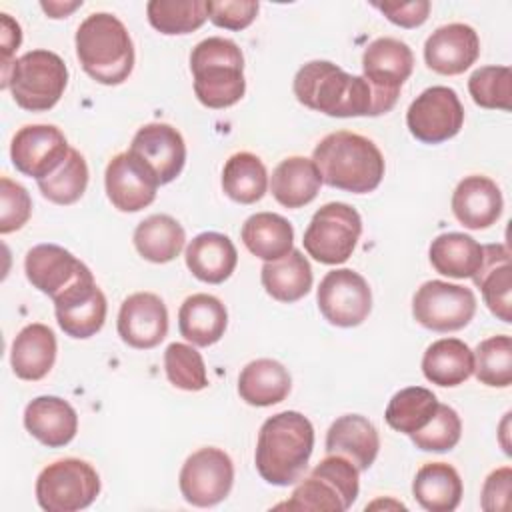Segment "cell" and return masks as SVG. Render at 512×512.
<instances>
[{
  "instance_id": "6da1fadb",
  "label": "cell",
  "mask_w": 512,
  "mask_h": 512,
  "mask_svg": "<svg viewBox=\"0 0 512 512\" xmlns=\"http://www.w3.org/2000/svg\"><path fill=\"white\" fill-rule=\"evenodd\" d=\"M294 96L310 110L336 118L380 116L396 106L364 76H352L328 60H312L294 76Z\"/></svg>"
},
{
  "instance_id": "7a4b0ae2",
  "label": "cell",
  "mask_w": 512,
  "mask_h": 512,
  "mask_svg": "<svg viewBox=\"0 0 512 512\" xmlns=\"http://www.w3.org/2000/svg\"><path fill=\"white\" fill-rule=\"evenodd\" d=\"M312 450V422L296 410L278 412L260 426L256 470L272 486H290L302 478Z\"/></svg>"
},
{
  "instance_id": "3957f363",
  "label": "cell",
  "mask_w": 512,
  "mask_h": 512,
  "mask_svg": "<svg viewBox=\"0 0 512 512\" xmlns=\"http://www.w3.org/2000/svg\"><path fill=\"white\" fill-rule=\"evenodd\" d=\"M312 160L324 184L354 194L376 190L386 168L378 146L370 138L348 130L324 136L316 144Z\"/></svg>"
},
{
  "instance_id": "277c9868",
  "label": "cell",
  "mask_w": 512,
  "mask_h": 512,
  "mask_svg": "<svg viewBox=\"0 0 512 512\" xmlns=\"http://www.w3.org/2000/svg\"><path fill=\"white\" fill-rule=\"evenodd\" d=\"M76 56L100 84H122L134 68V44L126 26L108 12H94L76 30Z\"/></svg>"
},
{
  "instance_id": "5b68a950",
  "label": "cell",
  "mask_w": 512,
  "mask_h": 512,
  "mask_svg": "<svg viewBox=\"0 0 512 512\" xmlns=\"http://www.w3.org/2000/svg\"><path fill=\"white\" fill-rule=\"evenodd\" d=\"M190 70L194 94L208 108H228L244 96V56L234 40L210 36L198 42L190 54Z\"/></svg>"
},
{
  "instance_id": "8992f818",
  "label": "cell",
  "mask_w": 512,
  "mask_h": 512,
  "mask_svg": "<svg viewBox=\"0 0 512 512\" xmlns=\"http://www.w3.org/2000/svg\"><path fill=\"white\" fill-rule=\"evenodd\" d=\"M66 84L68 68L50 50H30L2 70V88H8L14 102L30 112H44L56 106Z\"/></svg>"
},
{
  "instance_id": "52a82bcc",
  "label": "cell",
  "mask_w": 512,
  "mask_h": 512,
  "mask_svg": "<svg viewBox=\"0 0 512 512\" xmlns=\"http://www.w3.org/2000/svg\"><path fill=\"white\" fill-rule=\"evenodd\" d=\"M358 472L360 470L350 460L328 454L314 466L310 476L294 488L290 500L278 508L344 512L358 498Z\"/></svg>"
},
{
  "instance_id": "ba28073f",
  "label": "cell",
  "mask_w": 512,
  "mask_h": 512,
  "mask_svg": "<svg viewBox=\"0 0 512 512\" xmlns=\"http://www.w3.org/2000/svg\"><path fill=\"white\" fill-rule=\"evenodd\" d=\"M100 494V476L80 458L48 464L36 478V500L46 512H76L88 508Z\"/></svg>"
},
{
  "instance_id": "9c48e42d",
  "label": "cell",
  "mask_w": 512,
  "mask_h": 512,
  "mask_svg": "<svg viewBox=\"0 0 512 512\" xmlns=\"http://www.w3.org/2000/svg\"><path fill=\"white\" fill-rule=\"evenodd\" d=\"M362 234V218L350 204L328 202L318 208L304 232V250L320 264L346 262Z\"/></svg>"
},
{
  "instance_id": "30bf717a",
  "label": "cell",
  "mask_w": 512,
  "mask_h": 512,
  "mask_svg": "<svg viewBox=\"0 0 512 512\" xmlns=\"http://www.w3.org/2000/svg\"><path fill=\"white\" fill-rule=\"evenodd\" d=\"M412 314L428 330L454 332L468 326L474 318L476 296L466 286L428 280L414 294Z\"/></svg>"
},
{
  "instance_id": "8fae6325",
  "label": "cell",
  "mask_w": 512,
  "mask_h": 512,
  "mask_svg": "<svg viewBox=\"0 0 512 512\" xmlns=\"http://www.w3.org/2000/svg\"><path fill=\"white\" fill-rule=\"evenodd\" d=\"M410 134L424 144H440L454 138L464 124V108L456 90L430 86L420 92L406 112Z\"/></svg>"
},
{
  "instance_id": "7c38bea8",
  "label": "cell",
  "mask_w": 512,
  "mask_h": 512,
  "mask_svg": "<svg viewBox=\"0 0 512 512\" xmlns=\"http://www.w3.org/2000/svg\"><path fill=\"white\" fill-rule=\"evenodd\" d=\"M180 492L192 506L208 508L222 502L234 484V464L220 448H200L180 470Z\"/></svg>"
},
{
  "instance_id": "4fadbf2b",
  "label": "cell",
  "mask_w": 512,
  "mask_h": 512,
  "mask_svg": "<svg viewBox=\"0 0 512 512\" xmlns=\"http://www.w3.org/2000/svg\"><path fill=\"white\" fill-rule=\"evenodd\" d=\"M322 316L340 328L362 324L372 310V292L362 274L350 268L328 272L316 292Z\"/></svg>"
},
{
  "instance_id": "5bb4252c",
  "label": "cell",
  "mask_w": 512,
  "mask_h": 512,
  "mask_svg": "<svg viewBox=\"0 0 512 512\" xmlns=\"http://www.w3.org/2000/svg\"><path fill=\"white\" fill-rule=\"evenodd\" d=\"M68 152L66 136L52 124L22 126L10 144V158L16 170L36 180L52 174Z\"/></svg>"
},
{
  "instance_id": "9a60e30c",
  "label": "cell",
  "mask_w": 512,
  "mask_h": 512,
  "mask_svg": "<svg viewBox=\"0 0 512 512\" xmlns=\"http://www.w3.org/2000/svg\"><path fill=\"white\" fill-rule=\"evenodd\" d=\"M24 272L28 282L52 300L74 284L94 278L84 262L56 244H38L30 248L24 258Z\"/></svg>"
},
{
  "instance_id": "2e32d148",
  "label": "cell",
  "mask_w": 512,
  "mask_h": 512,
  "mask_svg": "<svg viewBox=\"0 0 512 512\" xmlns=\"http://www.w3.org/2000/svg\"><path fill=\"white\" fill-rule=\"evenodd\" d=\"M108 200L120 212H138L150 206L160 186L154 172L132 152L112 156L104 172Z\"/></svg>"
},
{
  "instance_id": "e0dca14e",
  "label": "cell",
  "mask_w": 512,
  "mask_h": 512,
  "mask_svg": "<svg viewBox=\"0 0 512 512\" xmlns=\"http://www.w3.org/2000/svg\"><path fill=\"white\" fill-rule=\"evenodd\" d=\"M158 178L160 184L172 182L184 168L186 144L182 134L164 122H150L138 128L128 148Z\"/></svg>"
},
{
  "instance_id": "ac0fdd59",
  "label": "cell",
  "mask_w": 512,
  "mask_h": 512,
  "mask_svg": "<svg viewBox=\"0 0 512 512\" xmlns=\"http://www.w3.org/2000/svg\"><path fill=\"white\" fill-rule=\"evenodd\" d=\"M168 332V310L160 296L136 292L128 296L118 312L120 338L138 350L158 346Z\"/></svg>"
},
{
  "instance_id": "d6986e66",
  "label": "cell",
  "mask_w": 512,
  "mask_h": 512,
  "mask_svg": "<svg viewBox=\"0 0 512 512\" xmlns=\"http://www.w3.org/2000/svg\"><path fill=\"white\" fill-rule=\"evenodd\" d=\"M106 296L94 278L82 280L54 298V312L60 328L72 338L94 336L106 320Z\"/></svg>"
},
{
  "instance_id": "ffe728a7",
  "label": "cell",
  "mask_w": 512,
  "mask_h": 512,
  "mask_svg": "<svg viewBox=\"0 0 512 512\" xmlns=\"http://www.w3.org/2000/svg\"><path fill=\"white\" fill-rule=\"evenodd\" d=\"M480 54V40L472 26L452 22L436 28L424 44V60L430 70L456 76L468 70Z\"/></svg>"
},
{
  "instance_id": "44dd1931",
  "label": "cell",
  "mask_w": 512,
  "mask_h": 512,
  "mask_svg": "<svg viewBox=\"0 0 512 512\" xmlns=\"http://www.w3.org/2000/svg\"><path fill=\"white\" fill-rule=\"evenodd\" d=\"M414 54L406 42L396 38H376L362 54V76L380 92L398 98L402 84L410 78Z\"/></svg>"
},
{
  "instance_id": "7402d4cb",
  "label": "cell",
  "mask_w": 512,
  "mask_h": 512,
  "mask_svg": "<svg viewBox=\"0 0 512 512\" xmlns=\"http://www.w3.org/2000/svg\"><path fill=\"white\" fill-rule=\"evenodd\" d=\"M504 208L498 184L480 174L466 176L452 194V212L456 220L470 230H484L500 218Z\"/></svg>"
},
{
  "instance_id": "603a6c76",
  "label": "cell",
  "mask_w": 512,
  "mask_h": 512,
  "mask_svg": "<svg viewBox=\"0 0 512 512\" xmlns=\"http://www.w3.org/2000/svg\"><path fill=\"white\" fill-rule=\"evenodd\" d=\"M378 450V430L360 414L336 418L326 432V452L350 460L358 470H368L374 464Z\"/></svg>"
},
{
  "instance_id": "cb8c5ba5",
  "label": "cell",
  "mask_w": 512,
  "mask_h": 512,
  "mask_svg": "<svg viewBox=\"0 0 512 512\" xmlns=\"http://www.w3.org/2000/svg\"><path fill=\"white\" fill-rule=\"evenodd\" d=\"M24 426L44 446L60 448L76 436L78 416L64 398L38 396L24 410Z\"/></svg>"
},
{
  "instance_id": "d4e9b609",
  "label": "cell",
  "mask_w": 512,
  "mask_h": 512,
  "mask_svg": "<svg viewBox=\"0 0 512 512\" xmlns=\"http://www.w3.org/2000/svg\"><path fill=\"white\" fill-rule=\"evenodd\" d=\"M472 280L482 290L488 310L502 322H512V270L504 244L482 246V264Z\"/></svg>"
},
{
  "instance_id": "484cf974",
  "label": "cell",
  "mask_w": 512,
  "mask_h": 512,
  "mask_svg": "<svg viewBox=\"0 0 512 512\" xmlns=\"http://www.w3.org/2000/svg\"><path fill=\"white\" fill-rule=\"evenodd\" d=\"M186 266L202 282L220 284L228 280L238 264L232 240L220 232H202L186 246Z\"/></svg>"
},
{
  "instance_id": "4316f807",
  "label": "cell",
  "mask_w": 512,
  "mask_h": 512,
  "mask_svg": "<svg viewBox=\"0 0 512 512\" xmlns=\"http://www.w3.org/2000/svg\"><path fill=\"white\" fill-rule=\"evenodd\" d=\"M56 360V336L40 322L24 326L10 350V364L20 380H42Z\"/></svg>"
},
{
  "instance_id": "83f0119b",
  "label": "cell",
  "mask_w": 512,
  "mask_h": 512,
  "mask_svg": "<svg viewBox=\"0 0 512 512\" xmlns=\"http://www.w3.org/2000/svg\"><path fill=\"white\" fill-rule=\"evenodd\" d=\"M226 324V306L212 294H192L178 310V330L194 346L216 344L224 336Z\"/></svg>"
},
{
  "instance_id": "f1b7e54d",
  "label": "cell",
  "mask_w": 512,
  "mask_h": 512,
  "mask_svg": "<svg viewBox=\"0 0 512 512\" xmlns=\"http://www.w3.org/2000/svg\"><path fill=\"white\" fill-rule=\"evenodd\" d=\"M322 176L314 160L304 156L284 158L272 172V196L286 208H302L320 192Z\"/></svg>"
},
{
  "instance_id": "f546056e",
  "label": "cell",
  "mask_w": 512,
  "mask_h": 512,
  "mask_svg": "<svg viewBox=\"0 0 512 512\" xmlns=\"http://www.w3.org/2000/svg\"><path fill=\"white\" fill-rule=\"evenodd\" d=\"M292 378L288 370L272 358L248 362L238 376V394L250 406H272L290 394Z\"/></svg>"
},
{
  "instance_id": "4dcf8cb0",
  "label": "cell",
  "mask_w": 512,
  "mask_h": 512,
  "mask_svg": "<svg viewBox=\"0 0 512 512\" xmlns=\"http://www.w3.org/2000/svg\"><path fill=\"white\" fill-rule=\"evenodd\" d=\"M422 372L436 386H458L474 372V352L458 338H440L426 348Z\"/></svg>"
},
{
  "instance_id": "1f68e13d",
  "label": "cell",
  "mask_w": 512,
  "mask_h": 512,
  "mask_svg": "<svg viewBox=\"0 0 512 512\" xmlns=\"http://www.w3.org/2000/svg\"><path fill=\"white\" fill-rule=\"evenodd\" d=\"M462 480L454 466L446 462L424 464L412 482L416 502L430 512H452L462 500Z\"/></svg>"
},
{
  "instance_id": "d6a6232c",
  "label": "cell",
  "mask_w": 512,
  "mask_h": 512,
  "mask_svg": "<svg viewBox=\"0 0 512 512\" xmlns=\"http://www.w3.org/2000/svg\"><path fill=\"white\" fill-rule=\"evenodd\" d=\"M264 290L278 302H296L312 288V268L300 250H290L286 256L264 262L260 270Z\"/></svg>"
},
{
  "instance_id": "836d02e7",
  "label": "cell",
  "mask_w": 512,
  "mask_h": 512,
  "mask_svg": "<svg viewBox=\"0 0 512 512\" xmlns=\"http://www.w3.org/2000/svg\"><path fill=\"white\" fill-rule=\"evenodd\" d=\"M240 236L244 246L264 262L286 256L294 244L292 224L274 212H256L246 218Z\"/></svg>"
},
{
  "instance_id": "e575fe53",
  "label": "cell",
  "mask_w": 512,
  "mask_h": 512,
  "mask_svg": "<svg viewBox=\"0 0 512 512\" xmlns=\"http://www.w3.org/2000/svg\"><path fill=\"white\" fill-rule=\"evenodd\" d=\"M432 268L448 278H472L482 264V246L468 234H438L428 250Z\"/></svg>"
},
{
  "instance_id": "d590c367",
  "label": "cell",
  "mask_w": 512,
  "mask_h": 512,
  "mask_svg": "<svg viewBox=\"0 0 512 512\" xmlns=\"http://www.w3.org/2000/svg\"><path fill=\"white\" fill-rule=\"evenodd\" d=\"M186 242V232L180 222L168 214H152L134 230V246L138 254L154 264L174 260Z\"/></svg>"
},
{
  "instance_id": "8d00e7d4",
  "label": "cell",
  "mask_w": 512,
  "mask_h": 512,
  "mask_svg": "<svg viewBox=\"0 0 512 512\" xmlns=\"http://www.w3.org/2000/svg\"><path fill=\"white\" fill-rule=\"evenodd\" d=\"M222 188L234 202L254 204L268 188L266 166L252 152H236L224 164Z\"/></svg>"
},
{
  "instance_id": "74e56055",
  "label": "cell",
  "mask_w": 512,
  "mask_h": 512,
  "mask_svg": "<svg viewBox=\"0 0 512 512\" xmlns=\"http://www.w3.org/2000/svg\"><path fill=\"white\" fill-rule=\"evenodd\" d=\"M438 404L440 402L432 390L422 386H408L390 398L384 418L390 428L410 436L430 422Z\"/></svg>"
},
{
  "instance_id": "f35d334b",
  "label": "cell",
  "mask_w": 512,
  "mask_h": 512,
  "mask_svg": "<svg viewBox=\"0 0 512 512\" xmlns=\"http://www.w3.org/2000/svg\"><path fill=\"white\" fill-rule=\"evenodd\" d=\"M148 22L162 34H188L198 30L206 18V0H150Z\"/></svg>"
},
{
  "instance_id": "ab89813d",
  "label": "cell",
  "mask_w": 512,
  "mask_h": 512,
  "mask_svg": "<svg viewBox=\"0 0 512 512\" xmlns=\"http://www.w3.org/2000/svg\"><path fill=\"white\" fill-rule=\"evenodd\" d=\"M38 188L44 198H48L54 204L68 206L80 200L88 186V166L84 156L70 148L64 162L48 176L36 180Z\"/></svg>"
},
{
  "instance_id": "60d3db41",
  "label": "cell",
  "mask_w": 512,
  "mask_h": 512,
  "mask_svg": "<svg viewBox=\"0 0 512 512\" xmlns=\"http://www.w3.org/2000/svg\"><path fill=\"white\" fill-rule=\"evenodd\" d=\"M474 372L478 382L492 388L512 384V340L508 334L490 336L476 346Z\"/></svg>"
},
{
  "instance_id": "b9f144b4",
  "label": "cell",
  "mask_w": 512,
  "mask_h": 512,
  "mask_svg": "<svg viewBox=\"0 0 512 512\" xmlns=\"http://www.w3.org/2000/svg\"><path fill=\"white\" fill-rule=\"evenodd\" d=\"M468 92L480 108L510 110L512 70L508 66H482L468 78Z\"/></svg>"
},
{
  "instance_id": "7bdbcfd3",
  "label": "cell",
  "mask_w": 512,
  "mask_h": 512,
  "mask_svg": "<svg viewBox=\"0 0 512 512\" xmlns=\"http://www.w3.org/2000/svg\"><path fill=\"white\" fill-rule=\"evenodd\" d=\"M164 370L168 380L186 392H198L208 386L204 360L196 348L182 342H172L164 350Z\"/></svg>"
},
{
  "instance_id": "ee69618b",
  "label": "cell",
  "mask_w": 512,
  "mask_h": 512,
  "mask_svg": "<svg viewBox=\"0 0 512 512\" xmlns=\"http://www.w3.org/2000/svg\"><path fill=\"white\" fill-rule=\"evenodd\" d=\"M460 436H462L460 416L454 408L446 404H438L430 422L422 430L410 434L414 446L426 452L452 450L460 442Z\"/></svg>"
},
{
  "instance_id": "f6af8a7d",
  "label": "cell",
  "mask_w": 512,
  "mask_h": 512,
  "mask_svg": "<svg viewBox=\"0 0 512 512\" xmlns=\"http://www.w3.org/2000/svg\"><path fill=\"white\" fill-rule=\"evenodd\" d=\"M0 196H2V212H0V232L10 234L20 230L30 214H32V200L26 188L8 176L0 180Z\"/></svg>"
},
{
  "instance_id": "bcb514c9",
  "label": "cell",
  "mask_w": 512,
  "mask_h": 512,
  "mask_svg": "<svg viewBox=\"0 0 512 512\" xmlns=\"http://www.w3.org/2000/svg\"><path fill=\"white\" fill-rule=\"evenodd\" d=\"M260 4L254 0H220L206 2L208 18L212 24L226 30H244L258 14Z\"/></svg>"
},
{
  "instance_id": "7dc6e473",
  "label": "cell",
  "mask_w": 512,
  "mask_h": 512,
  "mask_svg": "<svg viewBox=\"0 0 512 512\" xmlns=\"http://www.w3.org/2000/svg\"><path fill=\"white\" fill-rule=\"evenodd\" d=\"M392 24L402 28H416L426 22L430 12L428 0H410V2H372Z\"/></svg>"
},
{
  "instance_id": "c3c4849f",
  "label": "cell",
  "mask_w": 512,
  "mask_h": 512,
  "mask_svg": "<svg viewBox=\"0 0 512 512\" xmlns=\"http://www.w3.org/2000/svg\"><path fill=\"white\" fill-rule=\"evenodd\" d=\"M510 482L512 470L510 466H502L488 474L482 486V508L484 510H506L510 498Z\"/></svg>"
},
{
  "instance_id": "681fc988",
  "label": "cell",
  "mask_w": 512,
  "mask_h": 512,
  "mask_svg": "<svg viewBox=\"0 0 512 512\" xmlns=\"http://www.w3.org/2000/svg\"><path fill=\"white\" fill-rule=\"evenodd\" d=\"M0 42H2V70H6L12 62L10 56L12 52L20 46L22 42V32L16 20H12L8 14H0Z\"/></svg>"
},
{
  "instance_id": "f907efd6",
  "label": "cell",
  "mask_w": 512,
  "mask_h": 512,
  "mask_svg": "<svg viewBox=\"0 0 512 512\" xmlns=\"http://www.w3.org/2000/svg\"><path fill=\"white\" fill-rule=\"evenodd\" d=\"M40 6L50 18H66L72 10L82 6V0H76V2H42Z\"/></svg>"
}]
</instances>
